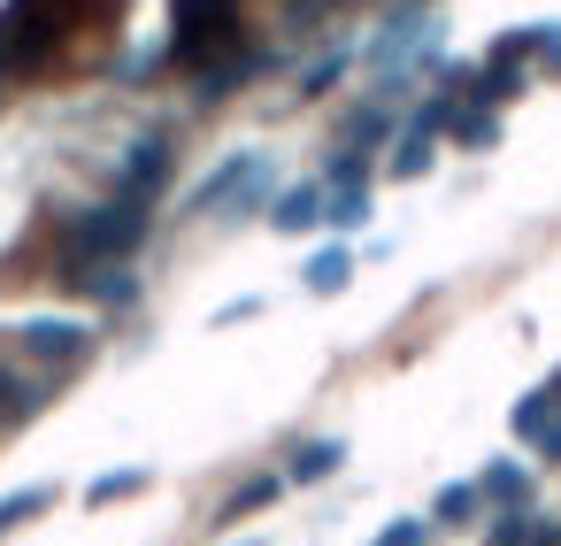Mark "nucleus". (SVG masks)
<instances>
[{"instance_id": "obj_1", "label": "nucleus", "mask_w": 561, "mask_h": 546, "mask_svg": "<svg viewBox=\"0 0 561 546\" xmlns=\"http://www.w3.org/2000/svg\"><path fill=\"white\" fill-rule=\"evenodd\" d=\"M147 216L154 208H139V201H101V208H85L78 224H70V239H62V270L70 277H93V270H108V262H124V254H139V239H147Z\"/></svg>"}, {"instance_id": "obj_2", "label": "nucleus", "mask_w": 561, "mask_h": 546, "mask_svg": "<svg viewBox=\"0 0 561 546\" xmlns=\"http://www.w3.org/2000/svg\"><path fill=\"white\" fill-rule=\"evenodd\" d=\"M162 178H170V139H162V132H147V139L124 155L116 193H124V201H139V208H154V201H162Z\"/></svg>"}, {"instance_id": "obj_3", "label": "nucleus", "mask_w": 561, "mask_h": 546, "mask_svg": "<svg viewBox=\"0 0 561 546\" xmlns=\"http://www.w3.org/2000/svg\"><path fill=\"white\" fill-rule=\"evenodd\" d=\"M16 346L39 354V362H78V354L93 346V331H85V323H62V316H32V323L16 331Z\"/></svg>"}, {"instance_id": "obj_4", "label": "nucleus", "mask_w": 561, "mask_h": 546, "mask_svg": "<svg viewBox=\"0 0 561 546\" xmlns=\"http://www.w3.org/2000/svg\"><path fill=\"white\" fill-rule=\"evenodd\" d=\"M254 185H262V155H239V162H224V170H216V178L193 193V216H208V208H231V201L247 208V201H254Z\"/></svg>"}, {"instance_id": "obj_5", "label": "nucleus", "mask_w": 561, "mask_h": 546, "mask_svg": "<svg viewBox=\"0 0 561 546\" xmlns=\"http://www.w3.org/2000/svg\"><path fill=\"white\" fill-rule=\"evenodd\" d=\"M515 431H523V446H538L546 462H561V400H553V385L523 393V408H515Z\"/></svg>"}, {"instance_id": "obj_6", "label": "nucleus", "mask_w": 561, "mask_h": 546, "mask_svg": "<svg viewBox=\"0 0 561 546\" xmlns=\"http://www.w3.org/2000/svg\"><path fill=\"white\" fill-rule=\"evenodd\" d=\"M323 216H331L323 185H300V193H285V201L270 208V224H277V231H308V224H323Z\"/></svg>"}, {"instance_id": "obj_7", "label": "nucleus", "mask_w": 561, "mask_h": 546, "mask_svg": "<svg viewBox=\"0 0 561 546\" xmlns=\"http://www.w3.org/2000/svg\"><path fill=\"white\" fill-rule=\"evenodd\" d=\"M339 462H346V446H339V439H316V446H300V454H293V469H285V477H293V485H316V477H331Z\"/></svg>"}, {"instance_id": "obj_8", "label": "nucleus", "mask_w": 561, "mask_h": 546, "mask_svg": "<svg viewBox=\"0 0 561 546\" xmlns=\"http://www.w3.org/2000/svg\"><path fill=\"white\" fill-rule=\"evenodd\" d=\"M293 477H254V485H239L231 500H224V523H239V515H262V508H277V492H285Z\"/></svg>"}, {"instance_id": "obj_9", "label": "nucleus", "mask_w": 561, "mask_h": 546, "mask_svg": "<svg viewBox=\"0 0 561 546\" xmlns=\"http://www.w3.org/2000/svg\"><path fill=\"white\" fill-rule=\"evenodd\" d=\"M477 485H484V500H492V508H523V492H530V477H523L515 462H492Z\"/></svg>"}, {"instance_id": "obj_10", "label": "nucleus", "mask_w": 561, "mask_h": 546, "mask_svg": "<svg viewBox=\"0 0 561 546\" xmlns=\"http://www.w3.org/2000/svg\"><path fill=\"white\" fill-rule=\"evenodd\" d=\"M39 508H55V485H24V492H9V500H0V538H9L16 523H32Z\"/></svg>"}, {"instance_id": "obj_11", "label": "nucleus", "mask_w": 561, "mask_h": 546, "mask_svg": "<svg viewBox=\"0 0 561 546\" xmlns=\"http://www.w3.org/2000/svg\"><path fill=\"white\" fill-rule=\"evenodd\" d=\"M346 277H354V254H346V247H323V254L308 262V293H339Z\"/></svg>"}, {"instance_id": "obj_12", "label": "nucleus", "mask_w": 561, "mask_h": 546, "mask_svg": "<svg viewBox=\"0 0 561 546\" xmlns=\"http://www.w3.org/2000/svg\"><path fill=\"white\" fill-rule=\"evenodd\" d=\"M131 492H147V469H108V477H93V485H85V500H93V508L131 500Z\"/></svg>"}, {"instance_id": "obj_13", "label": "nucleus", "mask_w": 561, "mask_h": 546, "mask_svg": "<svg viewBox=\"0 0 561 546\" xmlns=\"http://www.w3.org/2000/svg\"><path fill=\"white\" fill-rule=\"evenodd\" d=\"M423 170H431V132L408 124V139L392 147V178H423Z\"/></svg>"}, {"instance_id": "obj_14", "label": "nucleus", "mask_w": 561, "mask_h": 546, "mask_svg": "<svg viewBox=\"0 0 561 546\" xmlns=\"http://www.w3.org/2000/svg\"><path fill=\"white\" fill-rule=\"evenodd\" d=\"M477 500H484V485H446L431 515H438V523H469V515H477Z\"/></svg>"}, {"instance_id": "obj_15", "label": "nucleus", "mask_w": 561, "mask_h": 546, "mask_svg": "<svg viewBox=\"0 0 561 546\" xmlns=\"http://www.w3.org/2000/svg\"><path fill=\"white\" fill-rule=\"evenodd\" d=\"M78 285H85L93 300H131V293H139V285H131V270H93V277H78Z\"/></svg>"}, {"instance_id": "obj_16", "label": "nucleus", "mask_w": 561, "mask_h": 546, "mask_svg": "<svg viewBox=\"0 0 561 546\" xmlns=\"http://www.w3.org/2000/svg\"><path fill=\"white\" fill-rule=\"evenodd\" d=\"M454 139H461V147H484V139H492V109H461V116H454Z\"/></svg>"}, {"instance_id": "obj_17", "label": "nucleus", "mask_w": 561, "mask_h": 546, "mask_svg": "<svg viewBox=\"0 0 561 546\" xmlns=\"http://www.w3.org/2000/svg\"><path fill=\"white\" fill-rule=\"evenodd\" d=\"M423 538H431V523H423V515H400V523H385L377 546H423Z\"/></svg>"}, {"instance_id": "obj_18", "label": "nucleus", "mask_w": 561, "mask_h": 546, "mask_svg": "<svg viewBox=\"0 0 561 546\" xmlns=\"http://www.w3.org/2000/svg\"><path fill=\"white\" fill-rule=\"evenodd\" d=\"M530 55L553 62V78H561V24H553V32H530Z\"/></svg>"}, {"instance_id": "obj_19", "label": "nucleus", "mask_w": 561, "mask_h": 546, "mask_svg": "<svg viewBox=\"0 0 561 546\" xmlns=\"http://www.w3.org/2000/svg\"><path fill=\"white\" fill-rule=\"evenodd\" d=\"M16 408H32V393H24L9 369H0V416H16Z\"/></svg>"}, {"instance_id": "obj_20", "label": "nucleus", "mask_w": 561, "mask_h": 546, "mask_svg": "<svg viewBox=\"0 0 561 546\" xmlns=\"http://www.w3.org/2000/svg\"><path fill=\"white\" fill-rule=\"evenodd\" d=\"M423 9H431V0H423Z\"/></svg>"}]
</instances>
